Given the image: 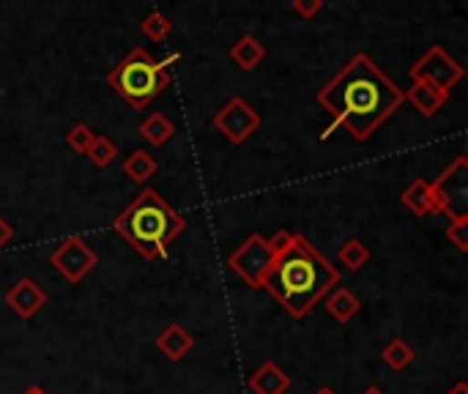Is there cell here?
<instances>
[{
    "mask_svg": "<svg viewBox=\"0 0 468 394\" xmlns=\"http://www.w3.org/2000/svg\"><path fill=\"white\" fill-rule=\"evenodd\" d=\"M315 99L331 116L320 140H329L342 126L356 143H367L405 102L402 91L364 53L353 56Z\"/></svg>",
    "mask_w": 468,
    "mask_h": 394,
    "instance_id": "obj_1",
    "label": "cell"
},
{
    "mask_svg": "<svg viewBox=\"0 0 468 394\" xmlns=\"http://www.w3.org/2000/svg\"><path fill=\"white\" fill-rule=\"evenodd\" d=\"M274 252V263L263 282V290L290 315L304 318L310 309L334 288L340 285V271L331 266L323 252H318L301 233L277 230L269 238Z\"/></svg>",
    "mask_w": 468,
    "mask_h": 394,
    "instance_id": "obj_2",
    "label": "cell"
},
{
    "mask_svg": "<svg viewBox=\"0 0 468 394\" xmlns=\"http://www.w3.org/2000/svg\"><path fill=\"white\" fill-rule=\"evenodd\" d=\"M184 227L187 219L157 189H143L113 219V230L121 233L124 241L148 263L165 260Z\"/></svg>",
    "mask_w": 468,
    "mask_h": 394,
    "instance_id": "obj_3",
    "label": "cell"
},
{
    "mask_svg": "<svg viewBox=\"0 0 468 394\" xmlns=\"http://www.w3.org/2000/svg\"><path fill=\"white\" fill-rule=\"evenodd\" d=\"M178 61V53H173L165 61H157L148 50L135 47L127 53V58L110 69L107 86L132 107V110H146L159 94L168 91L170 86V64Z\"/></svg>",
    "mask_w": 468,
    "mask_h": 394,
    "instance_id": "obj_4",
    "label": "cell"
},
{
    "mask_svg": "<svg viewBox=\"0 0 468 394\" xmlns=\"http://www.w3.org/2000/svg\"><path fill=\"white\" fill-rule=\"evenodd\" d=\"M430 197L435 214H443L452 222L468 219V159L463 154L454 157L435 181H430Z\"/></svg>",
    "mask_w": 468,
    "mask_h": 394,
    "instance_id": "obj_5",
    "label": "cell"
},
{
    "mask_svg": "<svg viewBox=\"0 0 468 394\" xmlns=\"http://www.w3.org/2000/svg\"><path fill=\"white\" fill-rule=\"evenodd\" d=\"M271 263L274 252L269 247V238H263L260 233H249V238L241 241V247L228 258V268L239 274L249 285V290H263Z\"/></svg>",
    "mask_w": 468,
    "mask_h": 394,
    "instance_id": "obj_6",
    "label": "cell"
},
{
    "mask_svg": "<svg viewBox=\"0 0 468 394\" xmlns=\"http://www.w3.org/2000/svg\"><path fill=\"white\" fill-rule=\"evenodd\" d=\"M214 129L230 143V146H241L247 143L258 129H260V113L241 96H233L228 99V105H222L217 113H214Z\"/></svg>",
    "mask_w": 468,
    "mask_h": 394,
    "instance_id": "obj_7",
    "label": "cell"
},
{
    "mask_svg": "<svg viewBox=\"0 0 468 394\" xmlns=\"http://www.w3.org/2000/svg\"><path fill=\"white\" fill-rule=\"evenodd\" d=\"M411 83L419 80V83H430L441 91H452L460 80H463V66L441 47V45H432L413 66H411Z\"/></svg>",
    "mask_w": 468,
    "mask_h": 394,
    "instance_id": "obj_8",
    "label": "cell"
},
{
    "mask_svg": "<svg viewBox=\"0 0 468 394\" xmlns=\"http://www.w3.org/2000/svg\"><path fill=\"white\" fill-rule=\"evenodd\" d=\"M53 268L72 285H80L99 263V255L86 244V238L80 236H69L61 241V247L50 255Z\"/></svg>",
    "mask_w": 468,
    "mask_h": 394,
    "instance_id": "obj_9",
    "label": "cell"
},
{
    "mask_svg": "<svg viewBox=\"0 0 468 394\" xmlns=\"http://www.w3.org/2000/svg\"><path fill=\"white\" fill-rule=\"evenodd\" d=\"M47 304V293L31 279V277H23L17 279L9 290H6V307L23 318V320H31L42 312V307Z\"/></svg>",
    "mask_w": 468,
    "mask_h": 394,
    "instance_id": "obj_10",
    "label": "cell"
},
{
    "mask_svg": "<svg viewBox=\"0 0 468 394\" xmlns=\"http://www.w3.org/2000/svg\"><path fill=\"white\" fill-rule=\"evenodd\" d=\"M252 394H285L290 389V375L277 361H263L247 380Z\"/></svg>",
    "mask_w": 468,
    "mask_h": 394,
    "instance_id": "obj_11",
    "label": "cell"
},
{
    "mask_svg": "<svg viewBox=\"0 0 468 394\" xmlns=\"http://www.w3.org/2000/svg\"><path fill=\"white\" fill-rule=\"evenodd\" d=\"M402 99H405V102H411V105H413V110H416L419 116L432 118V116H438V110L446 105L449 94H446V91H441V88H435V86H430V83H419V80H413V83H411V88H408V91H402Z\"/></svg>",
    "mask_w": 468,
    "mask_h": 394,
    "instance_id": "obj_12",
    "label": "cell"
},
{
    "mask_svg": "<svg viewBox=\"0 0 468 394\" xmlns=\"http://www.w3.org/2000/svg\"><path fill=\"white\" fill-rule=\"evenodd\" d=\"M154 345L170 361H184L192 353V348H195V337L181 323H170L168 328H162V334H157Z\"/></svg>",
    "mask_w": 468,
    "mask_h": 394,
    "instance_id": "obj_13",
    "label": "cell"
},
{
    "mask_svg": "<svg viewBox=\"0 0 468 394\" xmlns=\"http://www.w3.org/2000/svg\"><path fill=\"white\" fill-rule=\"evenodd\" d=\"M323 298H326V312L337 323H351L359 315V309H361V301L348 288H342V285H334Z\"/></svg>",
    "mask_w": 468,
    "mask_h": 394,
    "instance_id": "obj_14",
    "label": "cell"
},
{
    "mask_svg": "<svg viewBox=\"0 0 468 394\" xmlns=\"http://www.w3.org/2000/svg\"><path fill=\"white\" fill-rule=\"evenodd\" d=\"M400 203H402L413 217H419V219L435 214V211H432V197H430V181H424V178H413V181L400 192Z\"/></svg>",
    "mask_w": 468,
    "mask_h": 394,
    "instance_id": "obj_15",
    "label": "cell"
},
{
    "mask_svg": "<svg viewBox=\"0 0 468 394\" xmlns=\"http://www.w3.org/2000/svg\"><path fill=\"white\" fill-rule=\"evenodd\" d=\"M230 61L241 69V72H252L266 61V47L255 39V36H241L233 47H230Z\"/></svg>",
    "mask_w": 468,
    "mask_h": 394,
    "instance_id": "obj_16",
    "label": "cell"
},
{
    "mask_svg": "<svg viewBox=\"0 0 468 394\" xmlns=\"http://www.w3.org/2000/svg\"><path fill=\"white\" fill-rule=\"evenodd\" d=\"M176 135V124L165 116V113H151L143 124H140V137L151 146V148H162L173 140Z\"/></svg>",
    "mask_w": 468,
    "mask_h": 394,
    "instance_id": "obj_17",
    "label": "cell"
},
{
    "mask_svg": "<svg viewBox=\"0 0 468 394\" xmlns=\"http://www.w3.org/2000/svg\"><path fill=\"white\" fill-rule=\"evenodd\" d=\"M121 170H124V176H127L132 184H137V187H140V184H146L148 178H154V176H157L159 162H157L148 151L137 148V151H132V154L124 159Z\"/></svg>",
    "mask_w": 468,
    "mask_h": 394,
    "instance_id": "obj_18",
    "label": "cell"
},
{
    "mask_svg": "<svg viewBox=\"0 0 468 394\" xmlns=\"http://www.w3.org/2000/svg\"><path fill=\"white\" fill-rule=\"evenodd\" d=\"M413 359H416V350H413L402 337L389 339V342H386V348L381 350V361H383L389 369H394V372H402L405 367H411V364H413Z\"/></svg>",
    "mask_w": 468,
    "mask_h": 394,
    "instance_id": "obj_19",
    "label": "cell"
},
{
    "mask_svg": "<svg viewBox=\"0 0 468 394\" xmlns=\"http://www.w3.org/2000/svg\"><path fill=\"white\" fill-rule=\"evenodd\" d=\"M370 258H372L370 247H367L364 241H359V238H348V241L340 247V252H337V260H340L348 271H361V268L370 263Z\"/></svg>",
    "mask_w": 468,
    "mask_h": 394,
    "instance_id": "obj_20",
    "label": "cell"
},
{
    "mask_svg": "<svg viewBox=\"0 0 468 394\" xmlns=\"http://www.w3.org/2000/svg\"><path fill=\"white\" fill-rule=\"evenodd\" d=\"M140 34L148 36L151 42L162 45V42L173 34V23H170L162 12H151V15L140 23Z\"/></svg>",
    "mask_w": 468,
    "mask_h": 394,
    "instance_id": "obj_21",
    "label": "cell"
},
{
    "mask_svg": "<svg viewBox=\"0 0 468 394\" xmlns=\"http://www.w3.org/2000/svg\"><path fill=\"white\" fill-rule=\"evenodd\" d=\"M97 132L88 126V124H75V126H69V132H66V146L75 151V154H88L91 151V146L97 143Z\"/></svg>",
    "mask_w": 468,
    "mask_h": 394,
    "instance_id": "obj_22",
    "label": "cell"
},
{
    "mask_svg": "<svg viewBox=\"0 0 468 394\" xmlns=\"http://www.w3.org/2000/svg\"><path fill=\"white\" fill-rule=\"evenodd\" d=\"M86 157H88L97 167H107V165H113V159L118 157V148H116V143H113L110 137L99 135L97 143L91 146V151H88Z\"/></svg>",
    "mask_w": 468,
    "mask_h": 394,
    "instance_id": "obj_23",
    "label": "cell"
},
{
    "mask_svg": "<svg viewBox=\"0 0 468 394\" xmlns=\"http://www.w3.org/2000/svg\"><path fill=\"white\" fill-rule=\"evenodd\" d=\"M443 238H446L457 252H468V219L449 222L446 230H443Z\"/></svg>",
    "mask_w": 468,
    "mask_h": 394,
    "instance_id": "obj_24",
    "label": "cell"
},
{
    "mask_svg": "<svg viewBox=\"0 0 468 394\" xmlns=\"http://www.w3.org/2000/svg\"><path fill=\"white\" fill-rule=\"evenodd\" d=\"M290 9H293L301 20H312V17L323 9V0H290Z\"/></svg>",
    "mask_w": 468,
    "mask_h": 394,
    "instance_id": "obj_25",
    "label": "cell"
},
{
    "mask_svg": "<svg viewBox=\"0 0 468 394\" xmlns=\"http://www.w3.org/2000/svg\"><path fill=\"white\" fill-rule=\"evenodd\" d=\"M12 241H15V227L4 214H0V252H4Z\"/></svg>",
    "mask_w": 468,
    "mask_h": 394,
    "instance_id": "obj_26",
    "label": "cell"
},
{
    "mask_svg": "<svg viewBox=\"0 0 468 394\" xmlns=\"http://www.w3.org/2000/svg\"><path fill=\"white\" fill-rule=\"evenodd\" d=\"M446 394H468V380H457Z\"/></svg>",
    "mask_w": 468,
    "mask_h": 394,
    "instance_id": "obj_27",
    "label": "cell"
},
{
    "mask_svg": "<svg viewBox=\"0 0 468 394\" xmlns=\"http://www.w3.org/2000/svg\"><path fill=\"white\" fill-rule=\"evenodd\" d=\"M23 394H47V391H45V389H42L39 383H34V386H28V389H25Z\"/></svg>",
    "mask_w": 468,
    "mask_h": 394,
    "instance_id": "obj_28",
    "label": "cell"
},
{
    "mask_svg": "<svg viewBox=\"0 0 468 394\" xmlns=\"http://www.w3.org/2000/svg\"><path fill=\"white\" fill-rule=\"evenodd\" d=\"M359 394H383V391H381L378 386H367V389H361Z\"/></svg>",
    "mask_w": 468,
    "mask_h": 394,
    "instance_id": "obj_29",
    "label": "cell"
},
{
    "mask_svg": "<svg viewBox=\"0 0 468 394\" xmlns=\"http://www.w3.org/2000/svg\"><path fill=\"white\" fill-rule=\"evenodd\" d=\"M315 394H337V391H334V389H329V386H320V389H318Z\"/></svg>",
    "mask_w": 468,
    "mask_h": 394,
    "instance_id": "obj_30",
    "label": "cell"
}]
</instances>
